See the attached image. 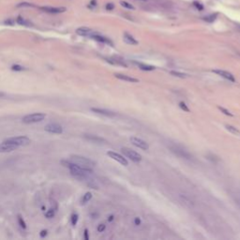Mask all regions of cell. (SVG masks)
<instances>
[{"mask_svg": "<svg viewBox=\"0 0 240 240\" xmlns=\"http://www.w3.org/2000/svg\"><path fill=\"white\" fill-rule=\"evenodd\" d=\"M61 163L65 167H68L70 169V174L72 175L75 178H77L80 181H87L90 178V175H92V170H87V169H84L80 166H78L75 163L71 162L69 160H62Z\"/></svg>", "mask_w": 240, "mask_h": 240, "instance_id": "obj_1", "label": "cell"}, {"mask_svg": "<svg viewBox=\"0 0 240 240\" xmlns=\"http://www.w3.org/2000/svg\"><path fill=\"white\" fill-rule=\"evenodd\" d=\"M70 160L71 162L75 163L78 166H80L84 169H87V170H92L95 167L96 162L92 160L88 159V158L82 157V156H78V155H72L70 156Z\"/></svg>", "mask_w": 240, "mask_h": 240, "instance_id": "obj_2", "label": "cell"}, {"mask_svg": "<svg viewBox=\"0 0 240 240\" xmlns=\"http://www.w3.org/2000/svg\"><path fill=\"white\" fill-rule=\"evenodd\" d=\"M169 148H170L171 151L174 153L175 156H177L178 158H181V159L187 160H192L191 154L187 151L185 147H183L182 145H177V144H171L169 145Z\"/></svg>", "mask_w": 240, "mask_h": 240, "instance_id": "obj_3", "label": "cell"}, {"mask_svg": "<svg viewBox=\"0 0 240 240\" xmlns=\"http://www.w3.org/2000/svg\"><path fill=\"white\" fill-rule=\"evenodd\" d=\"M45 118V115L42 112H34V114L27 115L22 117V122L25 124H33L40 122Z\"/></svg>", "mask_w": 240, "mask_h": 240, "instance_id": "obj_4", "label": "cell"}, {"mask_svg": "<svg viewBox=\"0 0 240 240\" xmlns=\"http://www.w3.org/2000/svg\"><path fill=\"white\" fill-rule=\"evenodd\" d=\"M121 150L124 155L127 158H129L130 160H132L133 162H140L142 160L141 155L136 151H134V150H131L130 148H127V147H123Z\"/></svg>", "mask_w": 240, "mask_h": 240, "instance_id": "obj_5", "label": "cell"}, {"mask_svg": "<svg viewBox=\"0 0 240 240\" xmlns=\"http://www.w3.org/2000/svg\"><path fill=\"white\" fill-rule=\"evenodd\" d=\"M9 142H11L12 144L16 145L18 147L19 146H26L30 144V139L26 136H16V137H11L6 139Z\"/></svg>", "mask_w": 240, "mask_h": 240, "instance_id": "obj_6", "label": "cell"}, {"mask_svg": "<svg viewBox=\"0 0 240 240\" xmlns=\"http://www.w3.org/2000/svg\"><path fill=\"white\" fill-rule=\"evenodd\" d=\"M18 146L16 145L12 144L11 142H9L7 140H5L0 144V153H7V152H12L14 150H16Z\"/></svg>", "mask_w": 240, "mask_h": 240, "instance_id": "obj_7", "label": "cell"}, {"mask_svg": "<svg viewBox=\"0 0 240 240\" xmlns=\"http://www.w3.org/2000/svg\"><path fill=\"white\" fill-rule=\"evenodd\" d=\"M45 131H47L49 133L60 134L63 132V129L57 123H50L47 126H45Z\"/></svg>", "mask_w": 240, "mask_h": 240, "instance_id": "obj_8", "label": "cell"}, {"mask_svg": "<svg viewBox=\"0 0 240 240\" xmlns=\"http://www.w3.org/2000/svg\"><path fill=\"white\" fill-rule=\"evenodd\" d=\"M130 142L133 145H135L136 147L142 149V150H147L149 148V145L146 142H145L144 140H142L140 138L137 137H131L130 138Z\"/></svg>", "mask_w": 240, "mask_h": 240, "instance_id": "obj_9", "label": "cell"}, {"mask_svg": "<svg viewBox=\"0 0 240 240\" xmlns=\"http://www.w3.org/2000/svg\"><path fill=\"white\" fill-rule=\"evenodd\" d=\"M40 9L45 11V12H48V13H62V12H65L67 10L66 7H40Z\"/></svg>", "mask_w": 240, "mask_h": 240, "instance_id": "obj_10", "label": "cell"}, {"mask_svg": "<svg viewBox=\"0 0 240 240\" xmlns=\"http://www.w3.org/2000/svg\"><path fill=\"white\" fill-rule=\"evenodd\" d=\"M107 155H108L109 157H110V158H112V160L118 161V162H119L120 164L124 165V166H127V160L123 156H121V155H120V154H118V153H115V152H114V151H108V152H107Z\"/></svg>", "mask_w": 240, "mask_h": 240, "instance_id": "obj_11", "label": "cell"}, {"mask_svg": "<svg viewBox=\"0 0 240 240\" xmlns=\"http://www.w3.org/2000/svg\"><path fill=\"white\" fill-rule=\"evenodd\" d=\"M213 72L216 73V74H217V75H220V76H221V77L225 78L226 80L230 81V82H235V76H234V75H232L231 72H229V71L223 70H213Z\"/></svg>", "mask_w": 240, "mask_h": 240, "instance_id": "obj_12", "label": "cell"}, {"mask_svg": "<svg viewBox=\"0 0 240 240\" xmlns=\"http://www.w3.org/2000/svg\"><path fill=\"white\" fill-rule=\"evenodd\" d=\"M106 61L109 62L110 64H112V65H117V66H123V67H127V63L124 61V59L118 57V56H112V57H108L105 58Z\"/></svg>", "mask_w": 240, "mask_h": 240, "instance_id": "obj_13", "label": "cell"}, {"mask_svg": "<svg viewBox=\"0 0 240 240\" xmlns=\"http://www.w3.org/2000/svg\"><path fill=\"white\" fill-rule=\"evenodd\" d=\"M91 111L93 112H96V114H97V115L109 116V117H114V116L116 115V114H115V112H112V111H109V110H105V109H100V108H91Z\"/></svg>", "mask_w": 240, "mask_h": 240, "instance_id": "obj_14", "label": "cell"}, {"mask_svg": "<svg viewBox=\"0 0 240 240\" xmlns=\"http://www.w3.org/2000/svg\"><path fill=\"white\" fill-rule=\"evenodd\" d=\"M90 38H92L93 40L99 41V42H102V43H107V44L112 45V43L111 42L110 40H108L107 38L101 36V35H100V34H97V33H92L91 35H90Z\"/></svg>", "mask_w": 240, "mask_h": 240, "instance_id": "obj_15", "label": "cell"}, {"mask_svg": "<svg viewBox=\"0 0 240 240\" xmlns=\"http://www.w3.org/2000/svg\"><path fill=\"white\" fill-rule=\"evenodd\" d=\"M115 76L117 79H119V80H122V81H125V82H139L138 79L130 77V76H129V75H126V74L115 73Z\"/></svg>", "mask_w": 240, "mask_h": 240, "instance_id": "obj_16", "label": "cell"}, {"mask_svg": "<svg viewBox=\"0 0 240 240\" xmlns=\"http://www.w3.org/2000/svg\"><path fill=\"white\" fill-rule=\"evenodd\" d=\"M85 138L87 139V140L94 142H97V144H104L105 140L103 138H100L99 136H97V135H92V134H85Z\"/></svg>", "mask_w": 240, "mask_h": 240, "instance_id": "obj_17", "label": "cell"}, {"mask_svg": "<svg viewBox=\"0 0 240 240\" xmlns=\"http://www.w3.org/2000/svg\"><path fill=\"white\" fill-rule=\"evenodd\" d=\"M76 33L78 34V35H80V36H89L93 33V31L90 28L88 27H85V26H82V27H79L77 30H76Z\"/></svg>", "mask_w": 240, "mask_h": 240, "instance_id": "obj_18", "label": "cell"}, {"mask_svg": "<svg viewBox=\"0 0 240 240\" xmlns=\"http://www.w3.org/2000/svg\"><path fill=\"white\" fill-rule=\"evenodd\" d=\"M123 40L124 41H125L126 43L127 44H130V45H137L138 44V41L134 39V38L130 35L129 33H125L124 34V36H123Z\"/></svg>", "mask_w": 240, "mask_h": 240, "instance_id": "obj_19", "label": "cell"}, {"mask_svg": "<svg viewBox=\"0 0 240 240\" xmlns=\"http://www.w3.org/2000/svg\"><path fill=\"white\" fill-rule=\"evenodd\" d=\"M137 65L139 67V69L142 70H145V71H151L154 70L156 69L154 66H150V65H145V64H142V63H137Z\"/></svg>", "mask_w": 240, "mask_h": 240, "instance_id": "obj_20", "label": "cell"}, {"mask_svg": "<svg viewBox=\"0 0 240 240\" xmlns=\"http://www.w3.org/2000/svg\"><path fill=\"white\" fill-rule=\"evenodd\" d=\"M225 127H226V130L230 131L232 134H235V135H237V136H240V130L236 129L235 127L232 126V125H226V126H225Z\"/></svg>", "mask_w": 240, "mask_h": 240, "instance_id": "obj_21", "label": "cell"}, {"mask_svg": "<svg viewBox=\"0 0 240 240\" xmlns=\"http://www.w3.org/2000/svg\"><path fill=\"white\" fill-rule=\"evenodd\" d=\"M16 22H17V24H19L20 25H24V26H30L31 25V22L26 20V19L22 18V17H18L16 19Z\"/></svg>", "mask_w": 240, "mask_h": 240, "instance_id": "obj_22", "label": "cell"}, {"mask_svg": "<svg viewBox=\"0 0 240 240\" xmlns=\"http://www.w3.org/2000/svg\"><path fill=\"white\" fill-rule=\"evenodd\" d=\"M92 199V193L91 192H86L84 196H82V205H85V204H86V202H87L88 201H90Z\"/></svg>", "mask_w": 240, "mask_h": 240, "instance_id": "obj_23", "label": "cell"}, {"mask_svg": "<svg viewBox=\"0 0 240 240\" xmlns=\"http://www.w3.org/2000/svg\"><path fill=\"white\" fill-rule=\"evenodd\" d=\"M171 74L174 75V76H175V77H179V78H187V74L178 72V71H175V70H172V71H171Z\"/></svg>", "mask_w": 240, "mask_h": 240, "instance_id": "obj_24", "label": "cell"}, {"mask_svg": "<svg viewBox=\"0 0 240 240\" xmlns=\"http://www.w3.org/2000/svg\"><path fill=\"white\" fill-rule=\"evenodd\" d=\"M232 198H234L235 202H236V205H237L239 207H240V192L238 191H236L235 193L232 194Z\"/></svg>", "mask_w": 240, "mask_h": 240, "instance_id": "obj_25", "label": "cell"}, {"mask_svg": "<svg viewBox=\"0 0 240 240\" xmlns=\"http://www.w3.org/2000/svg\"><path fill=\"white\" fill-rule=\"evenodd\" d=\"M55 215V210L54 209H49L48 211L45 213V217H47V219H52V217H54Z\"/></svg>", "mask_w": 240, "mask_h": 240, "instance_id": "obj_26", "label": "cell"}, {"mask_svg": "<svg viewBox=\"0 0 240 240\" xmlns=\"http://www.w3.org/2000/svg\"><path fill=\"white\" fill-rule=\"evenodd\" d=\"M120 5H121L122 7H126V9H129V10H134V7L131 5V4L130 3H127L126 1H120Z\"/></svg>", "mask_w": 240, "mask_h": 240, "instance_id": "obj_27", "label": "cell"}, {"mask_svg": "<svg viewBox=\"0 0 240 240\" xmlns=\"http://www.w3.org/2000/svg\"><path fill=\"white\" fill-rule=\"evenodd\" d=\"M216 18H217V14H211V15H209V16H206L204 18V20L206 21V22H212L216 20Z\"/></svg>", "mask_w": 240, "mask_h": 240, "instance_id": "obj_28", "label": "cell"}, {"mask_svg": "<svg viewBox=\"0 0 240 240\" xmlns=\"http://www.w3.org/2000/svg\"><path fill=\"white\" fill-rule=\"evenodd\" d=\"M217 109L221 112H223L224 115H229V116H232L234 115L232 114V112H230V111H228L227 109H225L223 107H220V106H217Z\"/></svg>", "mask_w": 240, "mask_h": 240, "instance_id": "obj_29", "label": "cell"}, {"mask_svg": "<svg viewBox=\"0 0 240 240\" xmlns=\"http://www.w3.org/2000/svg\"><path fill=\"white\" fill-rule=\"evenodd\" d=\"M78 219H79V217L77 214H73V215L71 216V224H72L73 226H75V225L77 224Z\"/></svg>", "mask_w": 240, "mask_h": 240, "instance_id": "obj_30", "label": "cell"}, {"mask_svg": "<svg viewBox=\"0 0 240 240\" xmlns=\"http://www.w3.org/2000/svg\"><path fill=\"white\" fill-rule=\"evenodd\" d=\"M18 222L19 224H20V226L22 228V229H25L26 228V224L25 222V220H22V217L21 216H18Z\"/></svg>", "mask_w": 240, "mask_h": 240, "instance_id": "obj_31", "label": "cell"}, {"mask_svg": "<svg viewBox=\"0 0 240 240\" xmlns=\"http://www.w3.org/2000/svg\"><path fill=\"white\" fill-rule=\"evenodd\" d=\"M11 70H15V71H22V70H25V69L24 67L20 66V65H13L12 67H11Z\"/></svg>", "mask_w": 240, "mask_h": 240, "instance_id": "obj_32", "label": "cell"}, {"mask_svg": "<svg viewBox=\"0 0 240 240\" xmlns=\"http://www.w3.org/2000/svg\"><path fill=\"white\" fill-rule=\"evenodd\" d=\"M179 107L181 108L183 111H185V112H190V109L187 108V106L186 105V103H184V102H180V103H179Z\"/></svg>", "mask_w": 240, "mask_h": 240, "instance_id": "obj_33", "label": "cell"}, {"mask_svg": "<svg viewBox=\"0 0 240 240\" xmlns=\"http://www.w3.org/2000/svg\"><path fill=\"white\" fill-rule=\"evenodd\" d=\"M105 228H106V226H105L104 224H100L99 226H97V232H103L105 230Z\"/></svg>", "mask_w": 240, "mask_h": 240, "instance_id": "obj_34", "label": "cell"}, {"mask_svg": "<svg viewBox=\"0 0 240 240\" xmlns=\"http://www.w3.org/2000/svg\"><path fill=\"white\" fill-rule=\"evenodd\" d=\"M17 7H33V5L30 3H20Z\"/></svg>", "mask_w": 240, "mask_h": 240, "instance_id": "obj_35", "label": "cell"}, {"mask_svg": "<svg viewBox=\"0 0 240 240\" xmlns=\"http://www.w3.org/2000/svg\"><path fill=\"white\" fill-rule=\"evenodd\" d=\"M114 7H115V6H114V4H112V3H108L107 5H106V9H107L108 10H114Z\"/></svg>", "mask_w": 240, "mask_h": 240, "instance_id": "obj_36", "label": "cell"}, {"mask_svg": "<svg viewBox=\"0 0 240 240\" xmlns=\"http://www.w3.org/2000/svg\"><path fill=\"white\" fill-rule=\"evenodd\" d=\"M40 237H45V236L47 235V231L46 230H42L40 232Z\"/></svg>", "mask_w": 240, "mask_h": 240, "instance_id": "obj_37", "label": "cell"}, {"mask_svg": "<svg viewBox=\"0 0 240 240\" xmlns=\"http://www.w3.org/2000/svg\"><path fill=\"white\" fill-rule=\"evenodd\" d=\"M85 240H88V239H89V236H88V231H87V229H85Z\"/></svg>", "mask_w": 240, "mask_h": 240, "instance_id": "obj_38", "label": "cell"}, {"mask_svg": "<svg viewBox=\"0 0 240 240\" xmlns=\"http://www.w3.org/2000/svg\"><path fill=\"white\" fill-rule=\"evenodd\" d=\"M194 5L197 7V9H199V10H202V6H201V5H200V3L194 2Z\"/></svg>", "mask_w": 240, "mask_h": 240, "instance_id": "obj_39", "label": "cell"}, {"mask_svg": "<svg viewBox=\"0 0 240 240\" xmlns=\"http://www.w3.org/2000/svg\"><path fill=\"white\" fill-rule=\"evenodd\" d=\"M134 222H135V224H136V225H139V224L141 223V220H140V219H139V217H135Z\"/></svg>", "mask_w": 240, "mask_h": 240, "instance_id": "obj_40", "label": "cell"}, {"mask_svg": "<svg viewBox=\"0 0 240 240\" xmlns=\"http://www.w3.org/2000/svg\"><path fill=\"white\" fill-rule=\"evenodd\" d=\"M137 1H140V2H142V3H150L152 0H137Z\"/></svg>", "mask_w": 240, "mask_h": 240, "instance_id": "obj_41", "label": "cell"}, {"mask_svg": "<svg viewBox=\"0 0 240 240\" xmlns=\"http://www.w3.org/2000/svg\"><path fill=\"white\" fill-rule=\"evenodd\" d=\"M112 220H114V216H110V217H109L108 221H112Z\"/></svg>", "mask_w": 240, "mask_h": 240, "instance_id": "obj_42", "label": "cell"}, {"mask_svg": "<svg viewBox=\"0 0 240 240\" xmlns=\"http://www.w3.org/2000/svg\"><path fill=\"white\" fill-rule=\"evenodd\" d=\"M2 96H4V94L3 93H0V97H2Z\"/></svg>", "mask_w": 240, "mask_h": 240, "instance_id": "obj_43", "label": "cell"}, {"mask_svg": "<svg viewBox=\"0 0 240 240\" xmlns=\"http://www.w3.org/2000/svg\"><path fill=\"white\" fill-rule=\"evenodd\" d=\"M239 30H240V26H239Z\"/></svg>", "mask_w": 240, "mask_h": 240, "instance_id": "obj_44", "label": "cell"}]
</instances>
